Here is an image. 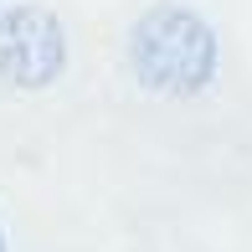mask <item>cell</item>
I'll return each instance as SVG.
<instances>
[{
  "label": "cell",
  "instance_id": "7a4b0ae2",
  "mask_svg": "<svg viewBox=\"0 0 252 252\" xmlns=\"http://www.w3.org/2000/svg\"><path fill=\"white\" fill-rule=\"evenodd\" d=\"M67 67V31L57 26L52 10L16 5L0 10V77L21 93L52 88Z\"/></svg>",
  "mask_w": 252,
  "mask_h": 252
},
{
  "label": "cell",
  "instance_id": "6da1fadb",
  "mask_svg": "<svg viewBox=\"0 0 252 252\" xmlns=\"http://www.w3.org/2000/svg\"><path fill=\"white\" fill-rule=\"evenodd\" d=\"M216 31L190 5H150L129 31V67L144 93L196 98L216 77Z\"/></svg>",
  "mask_w": 252,
  "mask_h": 252
},
{
  "label": "cell",
  "instance_id": "3957f363",
  "mask_svg": "<svg viewBox=\"0 0 252 252\" xmlns=\"http://www.w3.org/2000/svg\"><path fill=\"white\" fill-rule=\"evenodd\" d=\"M0 252H5V237H0Z\"/></svg>",
  "mask_w": 252,
  "mask_h": 252
}]
</instances>
